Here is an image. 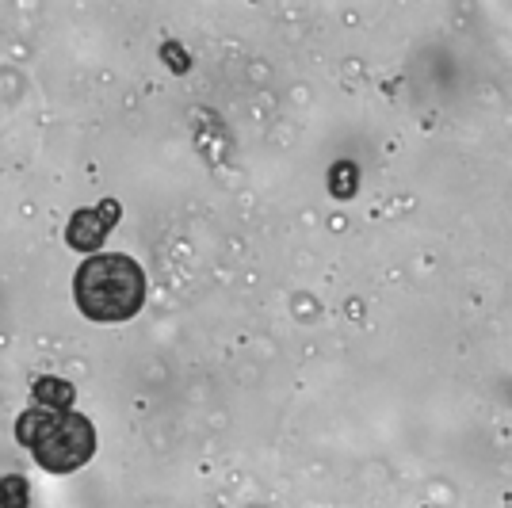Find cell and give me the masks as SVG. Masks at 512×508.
Wrapping results in <instances>:
<instances>
[{"label": "cell", "mask_w": 512, "mask_h": 508, "mask_svg": "<svg viewBox=\"0 0 512 508\" xmlns=\"http://www.w3.org/2000/svg\"><path fill=\"white\" fill-rule=\"evenodd\" d=\"M73 298L92 321H130L146 302V272L123 253L88 256L73 276Z\"/></svg>", "instance_id": "6da1fadb"}, {"label": "cell", "mask_w": 512, "mask_h": 508, "mask_svg": "<svg viewBox=\"0 0 512 508\" xmlns=\"http://www.w3.org/2000/svg\"><path fill=\"white\" fill-rule=\"evenodd\" d=\"M96 451V428L81 413H54L43 440L31 447L35 463L50 474H69L77 466H85Z\"/></svg>", "instance_id": "7a4b0ae2"}, {"label": "cell", "mask_w": 512, "mask_h": 508, "mask_svg": "<svg viewBox=\"0 0 512 508\" xmlns=\"http://www.w3.org/2000/svg\"><path fill=\"white\" fill-rule=\"evenodd\" d=\"M107 233H111V222L100 211H77L65 226V241L81 253H96L107 241Z\"/></svg>", "instance_id": "3957f363"}, {"label": "cell", "mask_w": 512, "mask_h": 508, "mask_svg": "<svg viewBox=\"0 0 512 508\" xmlns=\"http://www.w3.org/2000/svg\"><path fill=\"white\" fill-rule=\"evenodd\" d=\"M31 398L39 409H50V413H73V386L65 379H54V375H46V379L35 382V390H31Z\"/></svg>", "instance_id": "277c9868"}, {"label": "cell", "mask_w": 512, "mask_h": 508, "mask_svg": "<svg viewBox=\"0 0 512 508\" xmlns=\"http://www.w3.org/2000/svg\"><path fill=\"white\" fill-rule=\"evenodd\" d=\"M31 505V486L23 474H4L0 478V508H27Z\"/></svg>", "instance_id": "5b68a950"}, {"label": "cell", "mask_w": 512, "mask_h": 508, "mask_svg": "<svg viewBox=\"0 0 512 508\" xmlns=\"http://www.w3.org/2000/svg\"><path fill=\"white\" fill-rule=\"evenodd\" d=\"M356 180H360V169H356L352 161H337L333 172H329V184H333V195H337V199L356 195Z\"/></svg>", "instance_id": "8992f818"}, {"label": "cell", "mask_w": 512, "mask_h": 508, "mask_svg": "<svg viewBox=\"0 0 512 508\" xmlns=\"http://www.w3.org/2000/svg\"><path fill=\"white\" fill-rule=\"evenodd\" d=\"M100 214H104L107 222H111V226H115V222H119V203H115V199H107L104 207H100Z\"/></svg>", "instance_id": "52a82bcc"}]
</instances>
